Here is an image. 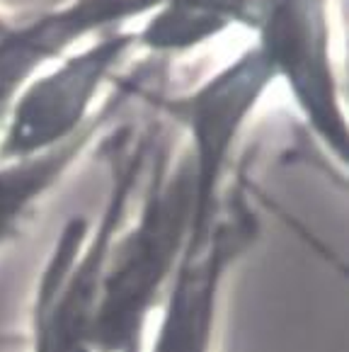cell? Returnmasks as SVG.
Masks as SVG:
<instances>
[{
    "label": "cell",
    "mask_w": 349,
    "mask_h": 352,
    "mask_svg": "<svg viewBox=\"0 0 349 352\" xmlns=\"http://www.w3.org/2000/svg\"><path fill=\"white\" fill-rule=\"evenodd\" d=\"M194 175L187 151L170 161L165 146L150 153L134 207L114 236L100 301L95 347L128 352L144 345L190 243Z\"/></svg>",
    "instance_id": "cell-1"
},
{
    "label": "cell",
    "mask_w": 349,
    "mask_h": 352,
    "mask_svg": "<svg viewBox=\"0 0 349 352\" xmlns=\"http://www.w3.org/2000/svg\"><path fill=\"white\" fill-rule=\"evenodd\" d=\"M153 144L124 146L112 163V185L100 217L63 223L41 265L30 309V352H98L95 326L114 236L134 207Z\"/></svg>",
    "instance_id": "cell-2"
},
{
    "label": "cell",
    "mask_w": 349,
    "mask_h": 352,
    "mask_svg": "<svg viewBox=\"0 0 349 352\" xmlns=\"http://www.w3.org/2000/svg\"><path fill=\"white\" fill-rule=\"evenodd\" d=\"M274 78L267 56L255 47L194 93L163 102L170 120L190 136L185 151L194 175V221L187 250L204 243L221 217L233 146Z\"/></svg>",
    "instance_id": "cell-3"
},
{
    "label": "cell",
    "mask_w": 349,
    "mask_h": 352,
    "mask_svg": "<svg viewBox=\"0 0 349 352\" xmlns=\"http://www.w3.org/2000/svg\"><path fill=\"white\" fill-rule=\"evenodd\" d=\"M257 228L250 207L226 195L211 236L182 255L150 321L144 352H216L228 277L252 248Z\"/></svg>",
    "instance_id": "cell-4"
},
{
    "label": "cell",
    "mask_w": 349,
    "mask_h": 352,
    "mask_svg": "<svg viewBox=\"0 0 349 352\" xmlns=\"http://www.w3.org/2000/svg\"><path fill=\"white\" fill-rule=\"evenodd\" d=\"M136 47V32L117 30L63 58L52 73L30 80L15 98L0 134V161L49 151L73 139L93 120L100 85Z\"/></svg>",
    "instance_id": "cell-5"
},
{
    "label": "cell",
    "mask_w": 349,
    "mask_h": 352,
    "mask_svg": "<svg viewBox=\"0 0 349 352\" xmlns=\"http://www.w3.org/2000/svg\"><path fill=\"white\" fill-rule=\"evenodd\" d=\"M257 30V47L267 56L277 78H286L315 136L335 161L344 166L347 122L330 68L325 0H264Z\"/></svg>",
    "instance_id": "cell-6"
},
{
    "label": "cell",
    "mask_w": 349,
    "mask_h": 352,
    "mask_svg": "<svg viewBox=\"0 0 349 352\" xmlns=\"http://www.w3.org/2000/svg\"><path fill=\"white\" fill-rule=\"evenodd\" d=\"M122 102L124 95H114L73 139L54 148L15 161H0V248L10 245L20 236L39 204L61 185L73 166H78L90 144L100 139L104 126L114 122Z\"/></svg>",
    "instance_id": "cell-7"
},
{
    "label": "cell",
    "mask_w": 349,
    "mask_h": 352,
    "mask_svg": "<svg viewBox=\"0 0 349 352\" xmlns=\"http://www.w3.org/2000/svg\"><path fill=\"white\" fill-rule=\"evenodd\" d=\"M264 0H165L155 17L136 32V44L153 52H185L233 22L257 27Z\"/></svg>",
    "instance_id": "cell-8"
},
{
    "label": "cell",
    "mask_w": 349,
    "mask_h": 352,
    "mask_svg": "<svg viewBox=\"0 0 349 352\" xmlns=\"http://www.w3.org/2000/svg\"><path fill=\"white\" fill-rule=\"evenodd\" d=\"M10 22H8L5 20V17H3V15H0V36H3V34H8V30H10Z\"/></svg>",
    "instance_id": "cell-9"
},
{
    "label": "cell",
    "mask_w": 349,
    "mask_h": 352,
    "mask_svg": "<svg viewBox=\"0 0 349 352\" xmlns=\"http://www.w3.org/2000/svg\"><path fill=\"white\" fill-rule=\"evenodd\" d=\"M128 352H144V345H141V347H134V350H128Z\"/></svg>",
    "instance_id": "cell-10"
}]
</instances>
